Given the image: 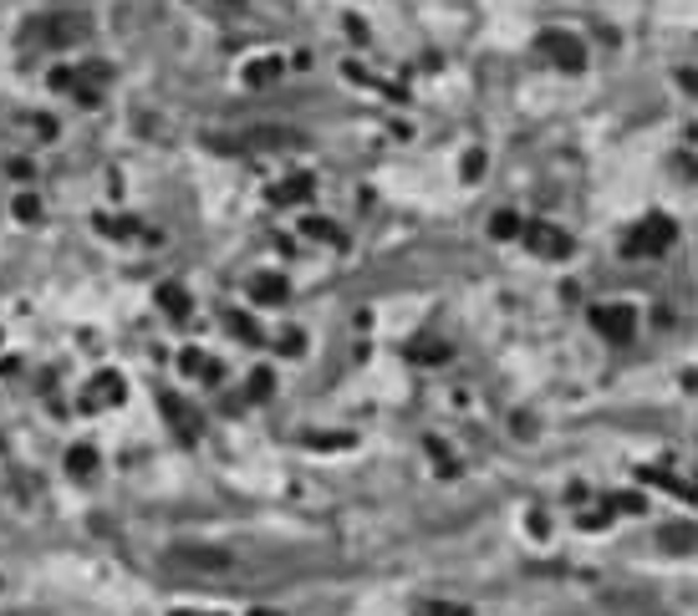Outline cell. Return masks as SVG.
<instances>
[{
  "label": "cell",
  "instance_id": "1",
  "mask_svg": "<svg viewBox=\"0 0 698 616\" xmlns=\"http://www.w3.org/2000/svg\"><path fill=\"white\" fill-rule=\"evenodd\" d=\"M668 240H673V224H668V219H648L643 230L627 234V245H622V251H627L632 260H643V255H663Z\"/></svg>",
  "mask_w": 698,
  "mask_h": 616
},
{
  "label": "cell",
  "instance_id": "2",
  "mask_svg": "<svg viewBox=\"0 0 698 616\" xmlns=\"http://www.w3.org/2000/svg\"><path fill=\"white\" fill-rule=\"evenodd\" d=\"M597 326H607L612 336H627L632 332V317H627V311H597Z\"/></svg>",
  "mask_w": 698,
  "mask_h": 616
}]
</instances>
